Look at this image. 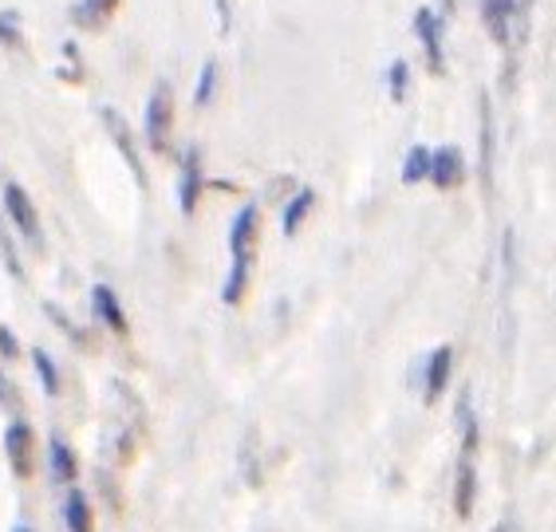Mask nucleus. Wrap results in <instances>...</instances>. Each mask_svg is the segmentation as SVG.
I'll return each mask as SVG.
<instances>
[{
    "label": "nucleus",
    "mask_w": 556,
    "mask_h": 532,
    "mask_svg": "<svg viewBox=\"0 0 556 532\" xmlns=\"http://www.w3.org/2000/svg\"><path fill=\"white\" fill-rule=\"evenodd\" d=\"M170 127H174L170 84H159L154 87V96H150V103H147V142H150V150H159V154L170 150Z\"/></svg>",
    "instance_id": "f257e3e1"
},
{
    "label": "nucleus",
    "mask_w": 556,
    "mask_h": 532,
    "mask_svg": "<svg viewBox=\"0 0 556 532\" xmlns=\"http://www.w3.org/2000/svg\"><path fill=\"white\" fill-rule=\"evenodd\" d=\"M4 458H9L12 473L16 478H33V461H36V430L24 418H12L4 426Z\"/></svg>",
    "instance_id": "f03ea898"
},
{
    "label": "nucleus",
    "mask_w": 556,
    "mask_h": 532,
    "mask_svg": "<svg viewBox=\"0 0 556 532\" xmlns=\"http://www.w3.org/2000/svg\"><path fill=\"white\" fill-rule=\"evenodd\" d=\"M4 213H9L12 221H16V229H21L28 241H33L36 249L43 245V233H40V217H36V205H33V198L16 186V181H9L4 186Z\"/></svg>",
    "instance_id": "7ed1b4c3"
},
{
    "label": "nucleus",
    "mask_w": 556,
    "mask_h": 532,
    "mask_svg": "<svg viewBox=\"0 0 556 532\" xmlns=\"http://www.w3.org/2000/svg\"><path fill=\"white\" fill-rule=\"evenodd\" d=\"M257 221H261L257 205H245V210L233 217V229H229V253H233V265H249V261H253Z\"/></svg>",
    "instance_id": "20e7f679"
},
{
    "label": "nucleus",
    "mask_w": 556,
    "mask_h": 532,
    "mask_svg": "<svg viewBox=\"0 0 556 532\" xmlns=\"http://www.w3.org/2000/svg\"><path fill=\"white\" fill-rule=\"evenodd\" d=\"M462 178H466V162H462V150L458 147L434 150V162H430V181H434L439 190H454V186H462Z\"/></svg>",
    "instance_id": "39448f33"
},
{
    "label": "nucleus",
    "mask_w": 556,
    "mask_h": 532,
    "mask_svg": "<svg viewBox=\"0 0 556 532\" xmlns=\"http://www.w3.org/2000/svg\"><path fill=\"white\" fill-rule=\"evenodd\" d=\"M202 154L198 150H186V159H182V186H178V205H182V213H193L198 210V198H202Z\"/></svg>",
    "instance_id": "423d86ee"
},
{
    "label": "nucleus",
    "mask_w": 556,
    "mask_h": 532,
    "mask_svg": "<svg viewBox=\"0 0 556 532\" xmlns=\"http://www.w3.org/2000/svg\"><path fill=\"white\" fill-rule=\"evenodd\" d=\"M91 308H96V316L103 319L115 335H127V312H123V304H118V296L108 284L91 288Z\"/></svg>",
    "instance_id": "0eeeda50"
},
{
    "label": "nucleus",
    "mask_w": 556,
    "mask_h": 532,
    "mask_svg": "<svg viewBox=\"0 0 556 532\" xmlns=\"http://www.w3.org/2000/svg\"><path fill=\"white\" fill-rule=\"evenodd\" d=\"M415 33L418 40H422V48H427V60L434 72H442V24L439 16L430 9H418L415 12Z\"/></svg>",
    "instance_id": "6e6552de"
},
{
    "label": "nucleus",
    "mask_w": 556,
    "mask_h": 532,
    "mask_svg": "<svg viewBox=\"0 0 556 532\" xmlns=\"http://www.w3.org/2000/svg\"><path fill=\"white\" fill-rule=\"evenodd\" d=\"M103 118H108V130H111V139H115V147L123 150V159L130 162V174H135V181H139V186H147V170H142V162H139V150H135V139L127 135L123 118H118V111L103 106Z\"/></svg>",
    "instance_id": "1a4fd4ad"
},
{
    "label": "nucleus",
    "mask_w": 556,
    "mask_h": 532,
    "mask_svg": "<svg viewBox=\"0 0 556 532\" xmlns=\"http://www.w3.org/2000/svg\"><path fill=\"white\" fill-rule=\"evenodd\" d=\"M473 497H478V473H473V458H466V454H462L458 481H454V509H458L462 521H470Z\"/></svg>",
    "instance_id": "9d476101"
},
{
    "label": "nucleus",
    "mask_w": 556,
    "mask_h": 532,
    "mask_svg": "<svg viewBox=\"0 0 556 532\" xmlns=\"http://www.w3.org/2000/svg\"><path fill=\"white\" fill-rule=\"evenodd\" d=\"M450 363H454V352H450V347H434V352H430V359H427V403H434V398L446 391Z\"/></svg>",
    "instance_id": "9b49d317"
},
{
    "label": "nucleus",
    "mask_w": 556,
    "mask_h": 532,
    "mask_svg": "<svg viewBox=\"0 0 556 532\" xmlns=\"http://www.w3.org/2000/svg\"><path fill=\"white\" fill-rule=\"evenodd\" d=\"M115 9H118V0H79V4L72 9V21L91 33V28H103Z\"/></svg>",
    "instance_id": "f8f14e48"
},
{
    "label": "nucleus",
    "mask_w": 556,
    "mask_h": 532,
    "mask_svg": "<svg viewBox=\"0 0 556 532\" xmlns=\"http://www.w3.org/2000/svg\"><path fill=\"white\" fill-rule=\"evenodd\" d=\"M482 16L490 24V36L497 43H509V21H514V0H485Z\"/></svg>",
    "instance_id": "ddd939ff"
},
{
    "label": "nucleus",
    "mask_w": 556,
    "mask_h": 532,
    "mask_svg": "<svg viewBox=\"0 0 556 532\" xmlns=\"http://www.w3.org/2000/svg\"><path fill=\"white\" fill-rule=\"evenodd\" d=\"M48 458H52V478L55 481H72L75 478V454H72V446H67L64 438H52L48 442Z\"/></svg>",
    "instance_id": "4468645a"
},
{
    "label": "nucleus",
    "mask_w": 556,
    "mask_h": 532,
    "mask_svg": "<svg viewBox=\"0 0 556 532\" xmlns=\"http://www.w3.org/2000/svg\"><path fill=\"white\" fill-rule=\"evenodd\" d=\"M64 521H67V529H72V532H91V505H87V497L79 490L67 493Z\"/></svg>",
    "instance_id": "2eb2a0df"
},
{
    "label": "nucleus",
    "mask_w": 556,
    "mask_h": 532,
    "mask_svg": "<svg viewBox=\"0 0 556 532\" xmlns=\"http://www.w3.org/2000/svg\"><path fill=\"white\" fill-rule=\"evenodd\" d=\"M312 205H316V193L312 190H300L296 198H292L289 205H285V217H280V225H285V233H296L300 225H304V217L312 213Z\"/></svg>",
    "instance_id": "dca6fc26"
},
{
    "label": "nucleus",
    "mask_w": 556,
    "mask_h": 532,
    "mask_svg": "<svg viewBox=\"0 0 556 532\" xmlns=\"http://www.w3.org/2000/svg\"><path fill=\"white\" fill-rule=\"evenodd\" d=\"M33 367H36V375H40L43 394H48V398H55V394H60V367H55V359L43 352V347H36V352H33Z\"/></svg>",
    "instance_id": "f3484780"
},
{
    "label": "nucleus",
    "mask_w": 556,
    "mask_h": 532,
    "mask_svg": "<svg viewBox=\"0 0 556 532\" xmlns=\"http://www.w3.org/2000/svg\"><path fill=\"white\" fill-rule=\"evenodd\" d=\"M458 426H462V454L473 458V449H478V422H473V410H470V394L458 398Z\"/></svg>",
    "instance_id": "a211bd4d"
},
{
    "label": "nucleus",
    "mask_w": 556,
    "mask_h": 532,
    "mask_svg": "<svg viewBox=\"0 0 556 532\" xmlns=\"http://www.w3.org/2000/svg\"><path fill=\"white\" fill-rule=\"evenodd\" d=\"M430 162H434V154H430L427 147H410L407 162H403V181H407V186H415V181L430 178Z\"/></svg>",
    "instance_id": "6ab92c4d"
},
{
    "label": "nucleus",
    "mask_w": 556,
    "mask_h": 532,
    "mask_svg": "<svg viewBox=\"0 0 556 532\" xmlns=\"http://www.w3.org/2000/svg\"><path fill=\"white\" fill-rule=\"evenodd\" d=\"M214 91H217V60H205L202 72H198V87H193V103L210 106L214 103Z\"/></svg>",
    "instance_id": "aec40b11"
},
{
    "label": "nucleus",
    "mask_w": 556,
    "mask_h": 532,
    "mask_svg": "<svg viewBox=\"0 0 556 532\" xmlns=\"http://www.w3.org/2000/svg\"><path fill=\"white\" fill-rule=\"evenodd\" d=\"M0 43H4V48H21L24 43L21 12L16 9H0Z\"/></svg>",
    "instance_id": "412c9836"
},
{
    "label": "nucleus",
    "mask_w": 556,
    "mask_h": 532,
    "mask_svg": "<svg viewBox=\"0 0 556 532\" xmlns=\"http://www.w3.org/2000/svg\"><path fill=\"white\" fill-rule=\"evenodd\" d=\"M482 174L485 181H490V170H493V123H490V99H482Z\"/></svg>",
    "instance_id": "4be33fe9"
},
{
    "label": "nucleus",
    "mask_w": 556,
    "mask_h": 532,
    "mask_svg": "<svg viewBox=\"0 0 556 532\" xmlns=\"http://www.w3.org/2000/svg\"><path fill=\"white\" fill-rule=\"evenodd\" d=\"M407 64L403 60H395V64L387 67V87H391V99H403L407 96Z\"/></svg>",
    "instance_id": "5701e85b"
},
{
    "label": "nucleus",
    "mask_w": 556,
    "mask_h": 532,
    "mask_svg": "<svg viewBox=\"0 0 556 532\" xmlns=\"http://www.w3.org/2000/svg\"><path fill=\"white\" fill-rule=\"evenodd\" d=\"M43 312H48V319H52L55 328H64V331H67V335H72V340H75V343H79V347H84V343H87V335H84V331H79V328H75L72 319H67V316H64V312L55 308V304H43Z\"/></svg>",
    "instance_id": "b1692460"
},
{
    "label": "nucleus",
    "mask_w": 556,
    "mask_h": 532,
    "mask_svg": "<svg viewBox=\"0 0 556 532\" xmlns=\"http://www.w3.org/2000/svg\"><path fill=\"white\" fill-rule=\"evenodd\" d=\"M0 355H4V359H16V355H21V343H16L12 328H4V324H0Z\"/></svg>",
    "instance_id": "393cba45"
},
{
    "label": "nucleus",
    "mask_w": 556,
    "mask_h": 532,
    "mask_svg": "<svg viewBox=\"0 0 556 532\" xmlns=\"http://www.w3.org/2000/svg\"><path fill=\"white\" fill-rule=\"evenodd\" d=\"M0 403L9 406V410H21V394H16V387H12L4 375H0Z\"/></svg>",
    "instance_id": "a878e982"
},
{
    "label": "nucleus",
    "mask_w": 556,
    "mask_h": 532,
    "mask_svg": "<svg viewBox=\"0 0 556 532\" xmlns=\"http://www.w3.org/2000/svg\"><path fill=\"white\" fill-rule=\"evenodd\" d=\"M16 532H33V529H16Z\"/></svg>",
    "instance_id": "bb28decb"
}]
</instances>
